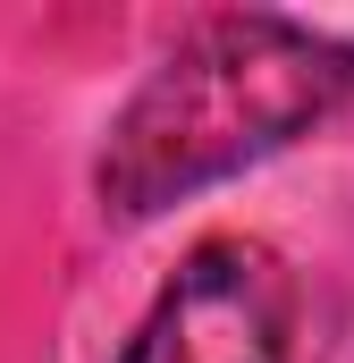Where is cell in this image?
Returning a JSON list of instances; mask_svg holds the SVG:
<instances>
[{"instance_id": "6da1fadb", "label": "cell", "mask_w": 354, "mask_h": 363, "mask_svg": "<svg viewBox=\"0 0 354 363\" xmlns=\"http://www.w3.org/2000/svg\"><path fill=\"white\" fill-rule=\"evenodd\" d=\"M354 93V60L287 17H211L185 34L101 144V203L152 220L161 203L278 152Z\"/></svg>"}, {"instance_id": "7a4b0ae2", "label": "cell", "mask_w": 354, "mask_h": 363, "mask_svg": "<svg viewBox=\"0 0 354 363\" xmlns=\"http://www.w3.org/2000/svg\"><path fill=\"white\" fill-rule=\"evenodd\" d=\"M295 338V279L262 237H211L161 287L127 363H287Z\"/></svg>"}]
</instances>
